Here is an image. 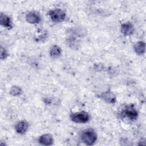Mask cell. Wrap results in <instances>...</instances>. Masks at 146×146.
<instances>
[{
    "label": "cell",
    "instance_id": "obj_3",
    "mask_svg": "<svg viewBox=\"0 0 146 146\" xmlns=\"http://www.w3.org/2000/svg\"><path fill=\"white\" fill-rule=\"evenodd\" d=\"M48 15L51 20L55 23H59L63 21L66 17L65 11L59 8H55L50 10L48 11Z\"/></svg>",
    "mask_w": 146,
    "mask_h": 146
},
{
    "label": "cell",
    "instance_id": "obj_16",
    "mask_svg": "<svg viewBox=\"0 0 146 146\" xmlns=\"http://www.w3.org/2000/svg\"><path fill=\"white\" fill-rule=\"evenodd\" d=\"M9 56V53L6 48L1 47V59L2 60L6 59Z\"/></svg>",
    "mask_w": 146,
    "mask_h": 146
},
{
    "label": "cell",
    "instance_id": "obj_1",
    "mask_svg": "<svg viewBox=\"0 0 146 146\" xmlns=\"http://www.w3.org/2000/svg\"><path fill=\"white\" fill-rule=\"evenodd\" d=\"M97 134L92 128H87L83 130L81 133L82 141L87 145H94L97 140Z\"/></svg>",
    "mask_w": 146,
    "mask_h": 146
},
{
    "label": "cell",
    "instance_id": "obj_7",
    "mask_svg": "<svg viewBox=\"0 0 146 146\" xmlns=\"http://www.w3.org/2000/svg\"><path fill=\"white\" fill-rule=\"evenodd\" d=\"M29 123L26 120H22L19 121L15 125V130L16 132L20 135L25 134L28 130Z\"/></svg>",
    "mask_w": 146,
    "mask_h": 146
},
{
    "label": "cell",
    "instance_id": "obj_8",
    "mask_svg": "<svg viewBox=\"0 0 146 146\" xmlns=\"http://www.w3.org/2000/svg\"><path fill=\"white\" fill-rule=\"evenodd\" d=\"M86 33L87 31L86 29L82 26L74 27L72 28H71L68 30V33L70 34V35L74 36L77 38L84 36L86 34Z\"/></svg>",
    "mask_w": 146,
    "mask_h": 146
},
{
    "label": "cell",
    "instance_id": "obj_4",
    "mask_svg": "<svg viewBox=\"0 0 146 146\" xmlns=\"http://www.w3.org/2000/svg\"><path fill=\"white\" fill-rule=\"evenodd\" d=\"M70 117L72 121L79 124L86 123L90 119V114L86 111H80L72 113L70 115Z\"/></svg>",
    "mask_w": 146,
    "mask_h": 146
},
{
    "label": "cell",
    "instance_id": "obj_13",
    "mask_svg": "<svg viewBox=\"0 0 146 146\" xmlns=\"http://www.w3.org/2000/svg\"><path fill=\"white\" fill-rule=\"evenodd\" d=\"M100 97L102 99L107 103H114L116 102V97L110 91L103 92Z\"/></svg>",
    "mask_w": 146,
    "mask_h": 146
},
{
    "label": "cell",
    "instance_id": "obj_11",
    "mask_svg": "<svg viewBox=\"0 0 146 146\" xmlns=\"http://www.w3.org/2000/svg\"><path fill=\"white\" fill-rule=\"evenodd\" d=\"M38 142L40 144L43 145H51L53 144L54 139L51 135L49 133H45L39 136Z\"/></svg>",
    "mask_w": 146,
    "mask_h": 146
},
{
    "label": "cell",
    "instance_id": "obj_15",
    "mask_svg": "<svg viewBox=\"0 0 146 146\" xmlns=\"http://www.w3.org/2000/svg\"><path fill=\"white\" fill-rule=\"evenodd\" d=\"M10 94L13 96H19L22 93V88L17 86H14L11 87L10 90Z\"/></svg>",
    "mask_w": 146,
    "mask_h": 146
},
{
    "label": "cell",
    "instance_id": "obj_9",
    "mask_svg": "<svg viewBox=\"0 0 146 146\" xmlns=\"http://www.w3.org/2000/svg\"><path fill=\"white\" fill-rule=\"evenodd\" d=\"M0 23L1 26L7 29H11L13 27L10 17L3 13L0 15Z\"/></svg>",
    "mask_w": 146,
    "mask_h": 146
},
{
    "label": "cell",
    "instance_id": "obj_12",
    "mask_svg": "<svg viewBox=\"0 0 146 146\" xmlns=\"http://www.w3.org/2000/svg\"><path fill=\"white\" fill-rule=\"evenodd\" d=\"M49 54L52 58H58L62 54V49L59 46L56 44H54L51 46L50 48Z\"/></svg>",
    "mask_w": 146,
    "mask_h": 146
},
{
    "label": "cell",
    "instance_id": "obj_2",
    "mask_svg": "<svg viewBox=\"0 0 146 146\" xmlns=\"http://www.w3.org/2000/svg\"><path fill=\"white\" fill-rule=\"evenodd\" d=\"M123 118H125L129 121H135L138 117V112L133 105L126 106L121 112Z\"/></svg>",
    "mask_w": 146,
    "mask_h": 146
},
{
    "label": "cell",
    "instance_id": "obj_14",
    "mask_svg": "<svg viewBox=\"0 0 146 146\" xmlns=\"http://www.w3.org/2000/svg\"><path fill=\"white\" fill-rule=\"evenodd\" d=\"M135 52L138 55H143L145 51V43L143 41L137 42L133 46Z\"/></svg>",
    "mask_w": 146,
    "mask_h": 146
},
{
    "label": "cell",
    "instance_id": "obj_5",
    "mask_svg": "<svg viewBox=\"0 0 146 146\" xmlns=\"http://www.w3.org/2000/svg\"><path fill=\"white\" fill-rule=\"evenodd\" d=\"M26 21L30 24H38L41 21V17L36 11H30L26 15Z\"/></svg>",
    "mask_w": 146,
    "mask_h": 146
},
{
    "label": "cell",
    "instance_id": "obj_10",
    "mask_svg": "<svg viewBox=\"0 0 146 146\" xmlns=\"http://www.w3.org/2000/svg\"><path fill=\"white\" fill-rule=\"evenodd\" d=\"M67 45L73 50L78 49V47L80 46V40L78 38L74 36L69 35L66 40Z\"/></svg>",
    "mask_w": 146,
    "mask_h": 146
},
{
    "label": "cell",
    "instance_id": "obj_6",
    "mask_svg": "<svg viewBox=\"0 0 146 146\" xmlns=\"http://www.w3.org/2000/svg\"><path fill=\"white\" fill-rule=\"evenodd\" d=\"M135 31V27L133 24L130 22L123 23L121 25L120 31L124 36H130L132 35Z\"/></svg>",
    "mask_w": 146,
    "mask_h": 146
}]
</instances>
